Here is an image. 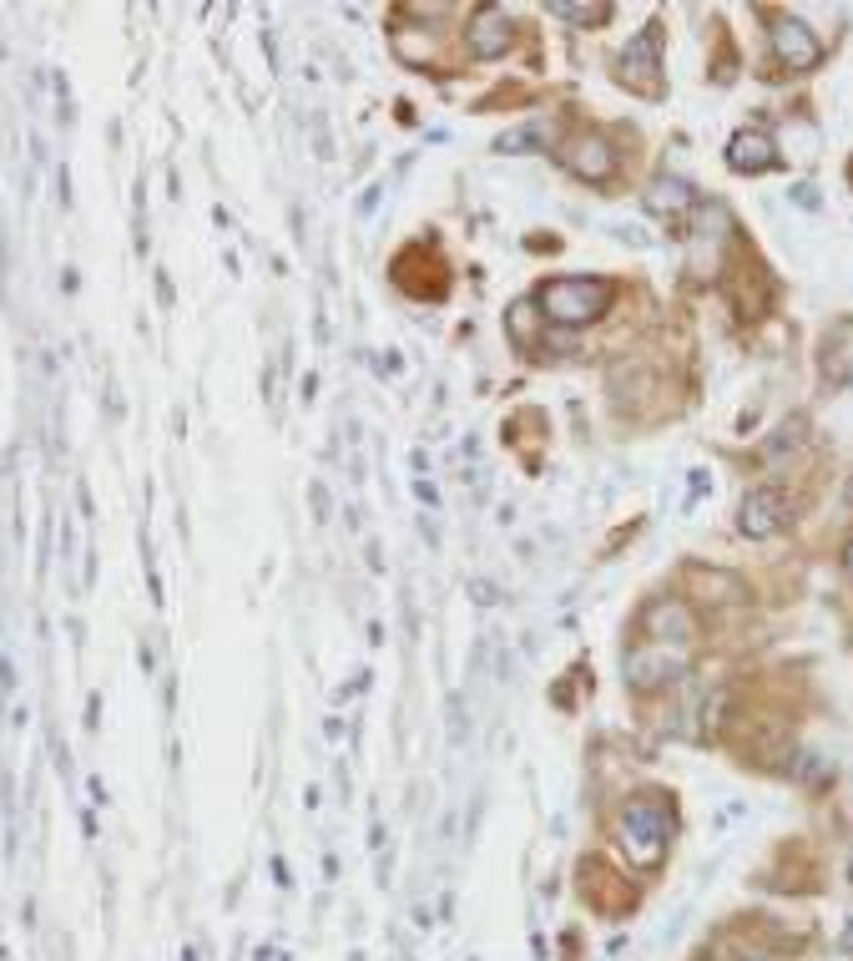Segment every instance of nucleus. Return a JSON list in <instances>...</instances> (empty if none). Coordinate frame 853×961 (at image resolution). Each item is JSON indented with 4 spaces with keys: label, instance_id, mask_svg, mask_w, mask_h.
<instances>
[{
    "label": "nucleus",
    "instance_id": "f257e3e1",
    "mask_svg": "<svg viewBox=\"0 0 853 961\" xmlns=\"http://www.w3.org/2000/svg\"><path fill=\"white\" fill-rule=\"evenodd\" d=\"M611 304H617V284H611V278H551V284H541V294H535L541 319L545 325H561V329L596 325Z\"/></svg>",
    "mask_w": 853,
    "mask_h": 961
},
{
    "label": "nucleus",
    "instance_id": "f03ea898",
    "mask_svg": "<svg viewBox=\"0 0 853 961\" xmlns=\"http://www.w3.org/2000/svg\"><path fill=\"white\" fill-rule=\"evenodd\" d=\"M672 830H676V810L667 805V794H641V800H631L617 820L621 851H627L631 865H641V870L662 865L667 845H672Z\"/></svg>",
    "mask_w": 853,
    "mask_h": 961
},
{
    "label": "nucleus",
    "instance_id": "7ed1b4c3",
    "mask_svg": "<svg viewBox=\"0 0 853 961\" xmlns=\"http://www.w3.org/2000/svg\"><path fill=\"white\" fill-rule=\"evenodd\" d=\"M692 653L676 648L672 643H641L637 653H627V688H637V694H657V688L676 684L682 673H687Z\"/></svg>",
    "mask_w": 853,
    "mask_h": 961
},
{
    "label": "nucleus",
    "instance_id": "20e7f679",
    "mask_svg": "<svg viewBox=\"0 0 853 961\" xmlns=\"http://www.w3.org/2000/svg\"><path fill=\"white\" fill-rule=\"evenodd\" d=\"M641 637L647 643H676V648H692L697 643V613H692L682 598H652L641 608Z\"/></svg>",
    "mask_w": 853,
    "mask_h": 961
},
{
    "label": "nucleus",
    "instance_id": "39448f33",
    "mask_svg": "<svg viewBox=\"0 0 853 961\" xmlns=\"http://www.w3.org/2000/svg\"><path fill=\"white\" fill-rule=\"evenodd\" d=\"M621 82L641 96H662V25L657 21L621 51Z\"/></svg>",
    "mask_w": 853,
    "mask_h": 961
},
{
    "label": "nucleus",
    "instance_id": "423d86ee",
    "mask_svg": "<svg viewBox=\"0 0 853 961\" xmlns=\"http://www.w3.org/2000/svg\"><path fill=\"white\" fill-rule=\"evenodd\" d=\"M561 168L576 172L582 182H611L617 178V152L601 133H576L571 142H561Z\"/></svg>",
    "mask_w": 853,
    "mask_h": 961
},
{
    "label": "nucleus",
    "instance_id": "0eeeda50",
    "mask_svg": "<svg viewBox=\"0 0 853 961\" xmlns=\"http://www.w3.org/2000/svg\"><path fill=\"white\" fill-rule=\"evenodd\" d=\"M772 56H778V66H788V72H813L818 61H823V41H818L798 15H778V21H772Z\"/></svg>",
    "mask_w": 853,
    "mask_h": 961
},
{
    "label": "nucleus",
    "instance_id": "6e6552de",
    "mask_svg": "<svg viewBox=\"0 0 853 961\" xmlns=\"http://www.w3.org/2000/svg\"><path fill=\"white\" fill-rule=\"evenodd\" d=\"M510 41H515V25H510V15L500 11V6H475L470 11V25H465V46H470L475 61H495L510 51Z\"/></svg>",
    "mask_w": 853,
    "mask_h": 961
},
{
    "label": "nucleus",
    "instance_id": "1a4fd4ad",
    "mask_svg": "<svg viewBox=\"0 0 853 961\" xmlns=\"http://www.w3.org/2000/svg\"><path fill=\"white\" fill-rule=\"evenodd\" d=\"M793 521V501L778 492V486H758V492H747V501H743V537H772V531H782Z\"/></svg>",
    "mask_w": 853,
    "mask_h": 961
},
{
    "label": "nucleus",
    "instance_id": "9d476101",
    "mask_svg": "<svg viewBox=\"0 0 853 961\" xmlns=\"http://www.w3.org/2000/svg\"><path fill=\"white\" fill-rule=\"evenodd\" d=\"M727 168L743 172V178L772 172V168H778V142H772L763 127H743V133L727 142Z\"/></svg>",
    "mask_w": 853,
    "mask_h": 961
},
{
    "label": "nucleus",
    "instance_id": "9b49d317",
    "mask_svg": "<svg viewBox=\"0 0 853 961\" xmlns=\"http://www.w3.org/2000/svg\"><path fill=\"white\" fill-rule=\"evenodd\" d=\"M641 203H647V213L662 218V223H682V218L692 213V203H697V192H692L682 178H657L652 188L641 192Z\"/></svg>",
    "mask_w": 853,
    "mask_h": 961
},
{
    "label": "nucleus",
    "instance_id": "f8f14e48",
    "mask_svg": "<svg viewBox=\"0 0 853 961\" xmlns=\"http://www.w3.org/2000/svg\"><path fill=\"white\" fill-rule=\"evenodd\" d=\"M586 876V901L596 906V911H606V916H617V911H627L631 901H637V890L627 886L621 876H611L606 865H586L582 870Z\"/></svg>",
    "mask_w": 853,
    "mask_h": 961
},
{
    "label": "nucleus",
    "instance_id": "ddd939ff",
    "mask_svg": "<svg viewBox=\"0 0 853 961\" xmlns=\"http://www.w3.org/2000/svg\"><path fill=\"white\" fill-rule=\"evenodd\" d=\"M687 588H692V598H697V602H743V598H747V588L737 582V577L707 572V567H692V572H687Z\"/></svg>",
    "mask_w": 853,
    "mask_h": 961
},
{
    "label": "nucleus",
    "instance_id": "4468645a",
    "mask_svg": "<svg viewBox=\"0 0 853 961\" xmlns=\"http://www.w3.org/2000/svg\"><path fill=\"white\" fill-rule=\"evenodd\" d=\"M551 15H561V21H576V25H596L611 15V6H566V0H556L551 6Z\"/></svg>",
    "mask_w": 853,
    "mask_h": 961
},
{
    "label": "nucleus",
    "instance_id": "2eb2a0df",
    "mask_svg": "<svg viewBox=\"0 0 853 961\" xmlns=\"http://www.w3.org/2000/svg\"><path fill=\"white\" fill-rule=\"evenodd\" d=\"M545 137H551L545 127H515V133H505L495 147L500 152H525V147H545Z\"/></svg>",
    "mask_w": 853,
    "mask_h": 961
},
{
    "label": "nucleus",
    "instance_id": "dca6fc26",
    "mask_svg": "<svg viewBox=\"0 0 853 961\" xmlns=\"http://www.w3.org/2000/svg\"><path fill=\"white\" fill-rule=\"evenodd\" d=\"M11 688H15V668H11V658L0 653V698L11 694Z\"/></svg>",
    "mask_w": 853,
    "mask_h": 961
},
{
    "label": "nucleus",
    "instance_id": "f3484780",
    "mask_svg": "<svg viewBox=\"0 0 853 961\" xmlns=\"http://www.w3.org/2000/svg\"><path fill=\"white\" fill-rule=\"evenodd\" d=\"M839 947H843V951H849V957H853V921L843 926V941H839Z\"/></svg>",
    "mask_w": 853,
    "mask_h": 961
},
{
    "label": "nucleus",
    "instance_id": "a211bd4d",
    "mask_svg": "<svg viewBox=\"0 0 853 961\" xmlns=\"http://www.w3.org/2000/svg\"><path fill=\"white\" fill-rule=\"evenodd\" d=\"M843 572H849V582H853V541L843 547Z\"/></svg>",
    "mask_w": 853,
    "mask_h": 961
},
{
    "label": "nucleus",
    "instance_id": "6ab92c4d",
    "mask_svg": "<svg viewBox=\"0 0 853 961\" xmlns=\"http://www.w3.org/2000/svg\"><path fill=\"white\" fill-rule=\"evenodd\" d=\"M737 961H772V957H763V951H747V957H737Z\"/></svg>",
    "mask_w": 853,
    "mask_h": 961
},
{
    "label": "nucleus",
    "instance_id": "aec40b11",
    "mask_svg": "<svg viewBox=\"0 0 853 961\" xmlns=\"http://www.w3.org/2000/svg\"><path fill=\"white\" fill-rule=\"evenodd\" d=\"M843 496H849V506H853V476H849V486H843Z\"/></svg>",
    "mask_w": 853,
    "mask_h": 961
},
{
    "label": "nucleus",
    "instance_id": "412c9836",
    "mask_svg": "<svg viewBox=\"0 0 853 961\" xmlns=\"http://www.w3.org/2000/svg\"><path fill=\"white\" fill-rule=\"evenodd\" d=\"M849 880H853V855H849Z\"/></svg>",
    "mask_w": 853,
    "mask_h": 961
}]
</instances>
